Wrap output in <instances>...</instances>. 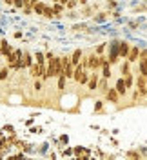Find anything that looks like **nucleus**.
Here are the masks:
<instances>
[{
	"instance_id": "nucleus-27",
	"label": "nucleus",
	"mask_w": 147,
	"mask_h": 160,
	"mask_svg": "<svg viewBox=\"0 0 147 160\" xmlns=\"http://www.w3.org/2000/svg\"><path fill=\"white\" fill-rule=\"evenodd\" d=\"M66 6H67L69 9H73V8L76 6V2H75V0H67V4H66Z\"/></svg>"
},
{
	"instance_id": "nucleus-29",
	"label": "nucleus",
	"mask_w": 147,
	"mask_h": 160,
	"mask_svg": "<svg viewBox=\"0 0 147 160\" xmlns=\"http://www.w3.org/2000/svg\"><path fill=\"white\" fill-rule=\"evenodd\" d=\"M142 58H147V49H142L140 51V60Z\"/></svg>"
},
{
	"instance_id": "nucleus-18",
	"label": "nucleus",
	"mask_w": 147,
	"mask_h": 160,
	"mask_svg": "<svg viewBox=\"0 0 147 160\" xmlns=\"http://www.w3.org/2000/svg\"><path fill=\"white\" fill-rule=\"evenodd\" d=\"M125 78V86H127V89L133 88V84H135V78H133V75H127V77H124Z\"/></svg>"
},
{
	"instance_id": "nucleus-14",
	"label": "nucleus",
	"mask_w": 147,
	"mask_h": 160,
	"mask_svg": "<svg viewBox=\"0 0 147 160\" xmlns=\"http://www.w3.org/2000/svg\"><path fill=\"white\" fill-rule=\"evenodd\" d=\"M107 80L109 78H104V77H102V80H100V82H98V89L102 91V93H107Z\"/></svg>"
},
{
	"instance_id": "nucleus-30",
	"label": "nucleus",
	"mask_w": 147,
	"mask_h": 160,
	"mask_svg": "<svg viewBox=\"0 0 147 160\" xmlns=\"http://www.w3.org/2000/svg\"><path fill=\"white\" fill-rule=\"evenodd\" d=\"M145 80H147V75H145Z\"/></svg>"
},
{
	"instance_id": "nucleus-9",
	"label": "nucleus",
	"mask_w": 147,
	"mask_h": 160,
	"mask_svg": "<svg viewBox=\"0 0 147 160\" xmlns=\"http://www.w3.org/2000/svg\"><path fill=\"white\" fill-rule=\"evenodd\" d=\"M120 73H122V77H127V75H131V62H129L127 58L120 64Z\"/></svg>"
},
{
	"instance_id": "nucleus-26",
	"label": "nucleus",
	"mask_w": 147,
	"mask_h": 160,
	"mask_svg": "<svg viewBox=\"0 0 147 160\" xmlns=\"http://www.w3.org/2000/svg\"><path fill=\"white\" fill-rule=\"evenodd\" d=\"M102 106H104V102H102V100H96V104H95V111H100L102 109Z\"/></svg>"
},
{
	"instance_id": "nucleus-11",
	"label": "nucleus",
	"mask_w": 147,
	"mask_h": 160,
	"mask_svg": "<svg viewBox=\"0 0 147 160\" xmlns=\"http://www.w3.org/2000/svg\"><path fill=\"white\" fill-rule=\"evenodd\" d=\"M0 48H2V55H4V57H7V55L11 53V46L7 44V40L6 38L0 40Z\"/></svg>"
},
{
	"instance_id": "nucleus-12",
	"label": "nucleus",
	"mask_w": 147,
	"mask_h": 160,
	"mask_svg": "<svg viewBox=\"0 0 147 160\" xmlns=\"http://www.w3.org/2000/svg\"><path fill=\"white\" fill-rule=\"evenodd\" d=\"M46 8H47V6H46L44 2H37L33 9H35V13H37V15H44V11H46Z\"/></svg>"
},
{
	"instance_id": "nucleus-20",
	"label": "nucleus",
	"mask_w": 147,
	"mask_h": 160,
	"mask_svg": "<svg viewBox=\"0 0 147 160\" xmlns=\"http://www.w3.org/2000/svg\"><path fill=\"white\" fill-rule=\"evenodd\" d=\"M53 9H55V13H56V15H60V13L64 11V4H62V2H60V4H56V2H55V6H53Z\"/></svg>"
},
{
	"instance_id": "nucleus-15",
	"label": "nucleus",
	"mask_w": 147,
	"mask_h": 160,
	"mask_svg": "<svg viewBox=\"0 0 147 160\" xmlns=\"http://www.w3.org/2000/svg\"><path fill=\"white\" fill-rule=\"evenodd\" d=\"M24 62H26V68H31V66L35 64V62H33V57H31V53H27V51L24 53Z\"/></svg>"
},
{
	"instance_id": "nucleus-23",
	"label": "nucleus",
	"mask_w": 147,
	"mask_h": 160,
	"mask_svg": "<svg viewBox=\"0 0 147 160\" xmlns=\"http://www.w3.org/2000/svg\"><path fill=\"white\" fill-rule=\"evenodd\" d=\"M127 157H129V158H136V160H140V157H142V155H140V153H136V151H129Z\"/></svg>"
},
{
	"instance_id": "nucleus-8",
	"label": "nucleus",
	"mask_w": 147,
	"mask_h": 160,
	"mask_svg": "<svg viewBox=\"0 0 147 160\" xmlns=\"http://www.w3.org/2000/svg\"><path fill=\"white\" fill-rule=\"evenodd\" d=\"M29 75L33 77V78H40V77H42V66H40L38 62L33 64V66L29 68Z\"/></svg>"
},
{
	"instance_id": "nucleus-22",
	"label": "nucleus",
	"mask_w": 147,
	"mask_h": 160,
	"mask_svg": "<svg viewBox=\"0 0 147 160\" xmlns=\"http://www.w3.org/2000/svg\"><path fill=\"white\" fill-rule=\"evenodd\" d=\"M35 58H37V62H38V64H44V60H46V55H44V53H37V55H35Z\"/></svg>"
},
{
	"instance_id": "nucleus-7",
	"label": "nucleus",
	"mask_w": 147,
	"mask_h": 160,
	"mask_svg": "<svg viewBox=\"0 0 147 160\" xmlns=\"http://www.w3.org/2000/svg\"><path fill=\"white\" fill-rule=\"evenodd\" d=\"M129 51H131V44L125 42V40H122L120 42V58H127Z\"/></svg>"
},
{
	"instance_id": "nucleus-21",
	"label": "nucleus",
	"mask_w": 147,
	"mask_h": 160,
	"mask_svg": "<svg viewBox=\"0 0 147 160\" xmlns=\"http://www.w3.org/2000/svg\"><path fill=\"white\" fill-rule=\"evenodd\" d=\"M53 15H56V13H55V9H53V8H46V11H44V17H47V18H51Z\"/></svg>"
},
{
	"instance_id": "nucleus-24",
	"label": "nucleus",
	"mask_w": 147,
	"mask_h": 160,
	"mask_svg": "<svg viewBox=\"0 0 147 160\" xmlns=\"http://www.w3.org/2000/svg\"><path fill=\"white\" fill-rule=\"evenodd\" d=\"M24 4H26V0H15V8L17 9H24Z\"/></svg>"
},
{
	"instance_id": "nucleus-6",
	"label": "nucleus",
	"mask_w": 147,
	"mask_h": 160,
	"mask_svg": "<svg viewBox=\"0 0 147 160\" xmlns=\"http://www.w3.org/2000/svg\"><path fill=\"white\" fill-rule=\"evenodd\" d=\"M98 73L96 71H93V75H91V78H89V82H87V89L89 91H95V89H98Z\"/></svg>"
},
{
	"instance_id": "nucleus-16",
	"label": "nucleus",
	"mask_w": 147,
	"mask_h": 160,
	"mask_svg": "<svg viewBox=\"0 0 147 160\" xmlns=\"http://www.w3.org/2000/svg\"><path fill=\"white\" fill-rule=\"evenodd\" d=\"M66 80H67V77L62 73V75H58V89L62 91L64 88H66Z\"/></svg>"
},
{
	"instance_id": "nucleus-5",
	"label": "nucleus",
	"mask_w": 147,
	"mask_h": 160,
	"mask_svg": "<svg viewBox=\"0 0 147 160\" xmlns=\"http://www.w3.org/2000/svg\"><path fill=\"white\" fill-rule=\"evenodd\" d=\"M115 88H116V91L120 93V97H124V95L127 93V86H125V78H124V77H120V78L116 80V84H115Z\"/></svg>"
},
{
	"instance_id": "nucleus-3",
	"label": "nucleus",
	"mask_w": 147,
	"mask_h": 160,
	"mask_svg": "<svg viewBox=\"0 0 147 160\" xmlns=\"http://www.w3.org/2000/svg\"><path fill=\"white\" fill-rule=\"evenodd\" d=\"M105 98H107V102H111V104H118V102H120V93L116 91V88H109L107 93H105Z\"/></svg>"
},
{
	"instance_id": "nucleus-2",
	"label": "nucleus",
	"mask_w": 147,
	"mask_h": 160,
	"mask_svg": "<svg viewBox=\"0 0 147 160\" xmlns=\"http://www.w3.org/2000/svg\"><path fill=\"white\" fill-rule=\"evenodd\" d=\"M89 69H91V71L102 69V57H100L98 53H93V55H89Z\"/></svg>"
},
{
	"instance_id": "nucleus-28",
	"label": "nucleus",
	"mask_w": 147,
	"mask_h": 160,
	"mask_svg": "<svg viewBox=\"0 0 147 160\" xmlns=\"http://www.w3.org/2000/svg\"><path fill=\"white\" fill-rule=\"evenodd\" d=\"M35 89H37V91L42 89V84H40V80H35Z\"/></svg>"
},
{
	"instance_id": "nucleus-19",
	"label": "nucleus",
	"mask_w": 147,
	"mask_h": 160,
	"mask_svg": "<svg viewBox=\"0 0 147 160\" xmlns=\"http://www.w3.org/2000/svg\"><path fill=\"white\" fill-rule=\"evenodd\" d=\"M9 69H11V68H2V69H0V80H6V78H7Z\"/></svg>"
},
{
	"instance_id": "nucleus-17",
	"label": "nucleus",
	"mask_w": 147,
	"mask_h": 160,
	"mask_svg": "<svg viewBox=\"0 0 147 160\" xmlns=\"http://www.w3.org/2000/svg\"><path fill=\"white\" fill-rule=\"evenodd\" d=\"M89 78H91V75H89L87 71H84V75H82V78H80V84H82V86H87Z\"/></svg>"
},
{
	"instance_id": "nucleus-4",
	"label": "nucleus",
	"mask_w": 147,
	"mask_h": 160,
	"mask_svg": "<svg viewBox=\"0 0 147 160\" xmlns=\"http://www.w3.org/2000/svg\"><path fill=\"white\" fill-rule=\"evenodd\" d=\"M127 60L131 64H135V62L140 60V48H138V46H133V48H131V51H129V55H127Z\"/></svg>"
},
{
	"instance_id": "nucleus-10",
	"label": "nucleus",
	"mask_w": 147,
	"mask_h": 160,
	"mask_svg": "<svg viewBox=\"0 0 147 160\" xmlns=\"http://www.w3.org/2000/svg\"><path fill=\"white\" fill-rule=\"evenodd\" d=\"M82 57H84V53H82V49H75V53L71 55V62H73L75 66H78L80 62H82Z\"/></svg>"
},
{
	"instance_id": "nucleus-25",
	"label": "nucleus",
	"mask_w": 147,
	"mask_h": 160,
	"mask_svg": "<svg viewBox=\"0 0 147 160\" xmlns=\"http://www.w3.org/2000/svg\"><path fill=\"white\" fill-rule=\"evenodd\" d=\"M104 51H105V44H100V46L96 48V53H98V55H102Z\"/></svg>"
},
{
	"instance_id": "nucleus-13",
	"label": "nucleus",
	"mask_w": 147,
	"mask_h": 160,
	"mask_svg": "<svg viewBox=\"0 0 147 160\" xmlns=\"http://www.w3.org/2000/svg\"><path fill=\"white\" fill-rule=\"evenodd\" d=\"M138 68H140V73L142 75H147V58L138 60Z\"/></svg>"
},
{
	"instance_id": "nucleus-1",
	"label": "nucleus",
	"mask_w": 147,
	"mask_h": 160,
	"mask_svg": "<svg viewBox=\"0 0 147 160\" xmlns=\"http://www.w3.org/2000/svg\"><path fill=\"white\" fill-rule=\"evenodd\" d=\"M118 58H120V40H115V42L109 44V62H111V66L116 64Z\"/></svg>"
}]
</instances>
